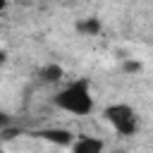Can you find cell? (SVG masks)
<instances>
[{
	"label": "cell",
	"mask_w": 153,
	"mask_h": 153,
	"mask_svg": "<svg viewBox=\"0 0 153 153\" xmlns=\"http://www.w3.org/2000/svg\"><path fill=\"white\" fill-rule=\"evenodd\" d=\"M53 105H55L57 110H65V112L76 115V117L91 115V112H93L91 81H88V79H74V81H69L67 86H62V88L55 93Z\"/></svg>",
	"instance_id": "cell-1"
},
{
	"label": "cell",
	"mask_w": 153,
	"mask_h": 153,
	"mask_svg": "<svg viewBox=\"0 0 153 153\" xmlns=\"http://www.w3.org/2000/svg\"><path fill=\"white\" fill-rule=\"evenodd\" d=\"M103 117L120 136H134L139 131V112L129 103H112L103 110Z\"/></svg>",
	"instance_id": "cell-2"
},
{
	"label": "cell",
	"mask_w": 153,
	"mask_h": 153,
	"mask_svg": "<svg viewBox=\"0 0 153 153\" xmlns=\"http://www.w3.org/2000/svg\"><path fill=\"white\" fill-rule=\"evenodd\" d=\"M105 141L98 136H76L69 146V153H103Z\"/></svg>",
	"instance_id": "cell-3"
},
{
	"label": "cell",
	"mask_w": 153,
	"mask_h": 153,
	"mask_svg": "<svg viewBox=\"0 0 153 153\" xmlns=\"http://www.w3.org/2000/svg\"><path fill=\"white\" fill-rule=\"evenodd\" d=\"M36 136L43 139V141H50V143H60V146H72V141L76 139L69 129H60V127H55V129H41V131H36Z\"/></svg>",
	"instance_id": "cell-4"
},
{
	"label": "cell",
	"mask_w": 153,
	"mask_h": 153,
	"mask_svg": "<svg viewBox=\"0 0 153 153\" xmlns=\"http://www.w3.org/2000/svg\"><path fill=\"white\" fill-rule=\"evenodd\" d=\"M62 76H65V69H62L60 65H55V62H50V65H43V67L36 72V79H38L41 84H45V86L60 84V81H62Z\"/></svg>",
	"instance_id": "cell-5"
},
{
	"label": "cell",
	"mask_w": 153,
	"mask_h": 153,
	"mask_svg": "<svg viewBox=\"0 0 153 153\" xmlns=\"http://www.w3.org/2000/svg\"><path fill=\"white\" fill-rule=\"evenodd\" d=\"M76 31H81V33H86V36H96V33L100 31V22H98L96 17H86V19H81V22L76 24Z\"/></svg>",
	"instance_id": "cell-6"
},
{
	"label": "cell",
	"mask_w": 153,
	"mask_h": 153,
	"mask_svg": "<svg viewBox=\"0 0 153 153\" xmlns=\"http://www.w3.org/2000/svg\"><path fill=\"white\" fill-rule=\"evenodd\" d=\"M10 122H12V120H10V115H7L5 110H0V131H5V129L10 127Z\"/></svg>",
	"instance_id": "cell-7"
},
{
	"label": "cell",
	"mask_w": 153,
	"mask_h": 153,
	"mask_svg": "<svg viewBox=\"0 0 153 153\" xmlns=\"http://www.w3.org/2000/svg\"><path fill=\"white\" fill-rule=\"evenodd\" d=\"M7 5H10V0H0V12H2V10L7 7Z\"/></svg>",
	"instance_id": "cell-8"
},
{
	"label": "cell",
	"mask_w": 153,
	"mask_h": 153,
	"mask_svg": "<svg viewBox=\"0 0 153 153\" xmlns=\"http://www.w3.org/2000/svg\"><path fill=\"white\" fill-rule=\"evenodd\" d=\"M0 153H2V146H0Z\"/></svg>",
	"instance_id": "cell-9"
}]
</instances>
